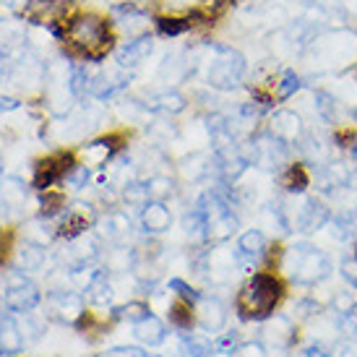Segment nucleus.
I'll return each mask as SVG.
<instances>
[{
	"instance_id": "obj_1",
	"label": "nucleus",
	"mask_w": 357,
	"mask_h": 357,
	"mask_svg": "<svg viewBox=\"0 0 357 357\" xmlns=\"http://www.w3.org/2000/svg\"><path fill=\"white\" fill-rule=\"evenodd\" d=\"M63 40H66V45L76 55L97 63V60L107 58L115 37L109 31V24L102 16H97V13H81V16H73L66 24Z\"/></svg>"
},
{
	"instance_id": "obj_2",
	"label": "nucleus",
	"mask_w": 357,
	"mask_h": 357,
	"mask_svg": "<svg viewBox=\"0 0 357 357\" xmlns=\"http://www.w3.org/2000/svg\"><path fill=\"white\" fill-rule=\"evenodd\" d=\"M284 298V284L271 271H258L238 295V316L243 321H266L274 316V307Z\"/></svg>"
},
{
	"instance_id": "obj_3",
	"label": "nucleus",
	"mask_w": 357,
	"mask_h": 357,
	"mask_svg": "<svg viewBox=\"0 0 357 357\" xmlns=\"http://www.w3.org/2000/svg\"><path fill=\"white\" fill-rule=\"evenodd\" d=\"M282 266H284V271H287L295 284H305V287L326 282L331 277V271H334L331 258L321 248L310 245V243H295L292 248L284 250Z\"/></svg>"
},
{
	"instance_id": "obj_4",
	"label": "nucleus",
	"mask_w": 357,
	"mask_h": 357,
	"mask_svg": "<svg viewBox=\"0 0 357 357\" xmlns=\"http://www.w3.org/2000/svg\"><path fill=\"white\" fill-rule=\"evenodd\" d=\"M248 76V63L238 50H232L227 45L214 47V60L206 70V81L211 89L217 91H232Z\"/></svg>"
},
{
	"instance_id": "obj_5",
	"label": "nucleus",
	"mask_w": 357,
	"mask_h": 357,
	"mask_svg": "<svg viewBox=\"0 0 357 357\" xmlns=\"http://www.w3.org/2000/svg\"><path fill=\"white\" fill-rule=\"evenodd\" d=\"M305 50L313 52L321 63H326L328 68L352 66V63H357V34L347 29L328 31V34L321 31Z\"/></svg>"
},
{
	"instance_id": "obj_6",
	"label": "nucleus",
	"mask_w": 357,
	"mask_h": 357,
	"mask_svg": "<svg viewBox=\"0 0 357 357\" xmlns=\"http://www.w3.org/2000/svg\"><path fill=\"white\" fill-rule=\"evenodd\" d=\"M76 167V159L70 151H55L50 157L40 159L34 165V178H31V185L37 190H50L55 183L68 178V172Z\"/></svg>"
},
{
	"instance_id": "obj_7",
	"label": "nucleus",
	"mask_w": 357,
	"mask_h": 357,
	"mask_svg": "<svg viewBox=\"0 0 357 357\" xmlns=\"http://www.w3.org/2000/svg\"><path fill=\"white\" fill-rule=\"evenodd\" d=\"M94 225H97V211H94V206L79 201V204H73L70 208L63 211L55 235L66 240H76V238H84Z\"/></svg>"
},
{
	"instance_id": "obj_8",
	"label": "nucleus",
	"mask_w": 357,
	"mask_h": 357,
	"mask_svg": "<svg viewBox=\"0 0 357 357\" xmlns=\"http://www.w3.org/2000/svg\"><path fill=\"white\" fill-rule=\"evenodd\" d=\"M40 287L24 274H10L8 284H6V305L13 313H29L40 305Z\"/></svg>"
},
{
	"instance_id": "obj_9",
	"label": "nucleus",
	"mask_w": 357,
	"mask_h": 357,
	"mask_svg": "<svg viewBox=\"0 0 357 357\" xmlns=\"http://www.w3.org/2000/svg\"><path fill=\"white\" fill-rule=\"evenodd\" d=\"M295 342V324L287 316H274L261 331V344L271 355H284Z\"/></svg>"
},
{
	"instance_id": "obj_10",
	"label": "nucleus",
	"mask_w": 357,
	"mask_h": 357,
	"mask_svg": "<svg viewBox=\"0 0 357 357\" xmlns=\"http://www.w3.org/2000/svg\"><path fill=\"white\" fill-rule=\"evenodd\" d=\"M266 130L271 136L287 141L289 146H295V144L303 139L305 126H303V118H300L298 112H292V109H277V112L271 115V120H268Z\"/></svg>"
},
{
	"instance_id": "obj_11",
	"label": "nucleus",
	"mask_w": 357,
	"mask_h": 357,
	"mask_svg": "<svg viewBox=\"0 0 357 357\" xmlns=\"http://www.w3.org/2000/svg\"><path fill=\"white\" fill-rule=\"evenodd\" d=\"M268 243L264 238L261 229H245L238 240V250H235V261H238L240 268H253L264 258Z\"/></svg>"
},
{
	"instance_id": "obj_12",
	"label": "nucleus",
	"mask_w": 357,
	"mask_h": 357,
	"mask_svg": "<svg viewBox=\"0 0 357 357\" xmlns=\"http://www.w3.org/2000/svg\"><path fill=\"white\" fill-rule=\"evenodd\" d=\"M151 50H154V37H151V34H139V37H133V40L126 42V45L118 50V55H115L118 68L120 70L139 68L141 63L151 55Z\"/></svg>"
},
{
	"instance_id": "obj_13",
	"label": "nucleus",
	"mask_w": 357,
	"mask_h": 357,
	"mask_svg": "<svg viewBox=\"0 0 357 357\" xmlns=\"http://www.w3.org/2000/svg\"><path fill=\"white\" fill-rule=\"evenodd\" d=\"M331 222V211L324 201L318 199H307L303 206H300L298 217H295V225H298L300 232H305V235H313L318 229H324Z\"/></svg>"
},
{
	"instance_id": "obj_14",
	"label": "nucleus",
	"mask_w": 357,
	"mask_h": 357,
	"mask_svg": "<svg viewBox=\"0 0 357 357\" xmlns=\"http://www.w3.org/2000/svg\"><path fill=\"white\" fill-rule=\"evenodd\" d=\"M130 217L123 211H107V217L97 219V238L118 245L130 235Z\"/></svg>"
},
{
	"instance_id": "obj_15",
	"label": "nucleus",
	"mask_w": 357,
	"mask_h": 357,
	"mask_svg": "<svg viewBox=\"0 0 357 357\" xmlns=\"http://www.w3.org/2000/svg\"><path fill=\"white\" fill-rule=\"evenodd\" d=\"M141 225L149 235H162L172 225V214L165 201H146L141 206Z\"/></svg>"
},
{
	"instance_id": "obj_16",
	"label": "nucleus",
	"mask_w": 357,
	"mask_h": 357,
	"mask_svg": "<svg viewBox=\"0 0 357 357\" xmlns=\"http://www.w3.org/2000/svg\"><path fill=\"white\" fill-rule=\"evenodd\" d=\"M201 21H208V16L204 10H193L183 19H178V16H159L154 24H157V31L162 37H180V34L193 29L196 24H201Z\"/></svg>"
},
{
	"instance_id": "obj_17",
	"label": "nucleus",
	"mask_w": 357,
	"mask_h": 357,
	"mask_svg": "<svg viewBox=\"0 0 357 357\" xmlns=\"http://www.w3.org/2000/svg\"><path fill=\"white\" fill-rule=\"evenodd\" d=\"M196 305H199V321L201 326H204V331L217 334L219 328L225 326V321H227V307H225V303L217 298H204L201 295V300Z\"/></svg>"
},
{
	"instance_id": "obj_18",
	"label": "nucleus",
	"mask_w": 357,
	"mask_h": 357,
	"mask_svg": "<svg viewBox=\"0 0 357 357\" xmlns=\"http://www.w3.org/2000/svg\"><path fill=\"white\" fill-rule=\"evenodd\" d=\"M86 307H84V300H81L79 292H58V295H52V313H58L60 321H66V324H76L81 318Z\"/></svg>"
},
{
	"instance_id": "obj_19",
	"label": "nucleus",
	"mask_w": 357,
	"mask_h": 357,
	"mask_svg": "<svg viewBox=\"0 0 357 357\" xmlns=\"http://www.w3.org/2000/svg\"><path fill=\"white\" fill-rule=\"evenodd\" d=\"M126 86H128V76L126 73H102V76L91 79L89 94L94 100H112Z\"/></svg>"
},
{
	"instance_id": "obj_20",
	"label": "nucleus",
	"mask_w": 357,
	"mask_h": 357,
	"mask_svg": "<svg viewBox=\"0 0 357 357\" xmlns=\"http://www.w3.org/2000/svg\"><path fill=\"white\" fill-rule=\"evenodd\" d=\"M24 349V334L21 326L10 316H0V355L10 357Z\"/></svg>"
},
{
	"instance_id": "obj_21",
	"label": "nucleus",
	"mask_w": 357,
	"mask_h": 357,
	"mask_svg": "<svg viewBox=\"0 0 357 357\" xmlns=\"http://www.w3.org/2000/svg\"><path fill=\"white\" fill-rule=\"evenodd\" d=\"M133 337L139 339L144 347H159L167 337V331H165V324L149 313L146 318H141L139 324H133Z\"/></svg>"
},
{
	"instance_id": "obj_22",
	"label": "nucleus",
	"mask_w": 357,
	"mask_h": 357,
	"mask_svg": "<svg viewBox=\"0 0 357 357\" xmlns=\"http://www.w3.org/2000/svg\"><path fill=\"white\" fill-rule=\"evenodd\" d=\"M180 172L188 180H201L208 178L214 172V154H206V151H193L190 157H185L180 162Z\"/></svg>"
},
{
	"instance_id": "obj_23",
	"label": "nucleus",
	"mask_w": 357,
	"mask_h": 357,
	"mask_svg": "<svg viewBox=\"0 0 357 357\" xmlns=\"http://www.w3.org/2000/svg\"><path fill=\"white\" fill-rule=\"evenodd\" d=\"M303 89V79H300V73L295 70H282L279 73V79L274 81V86H271V97L277 102H287L292 100L298 91Z\"/></svg>"
},
{
	"instance_id": "obj_24",
	"label": "nucleus",
	"mask_w": 357,
	"mask_h": 357,
	"mask_svg": "<svg viewBox=\"0 0 357 357\" xmlns=\"http://www.w3.org/2000/svg\"><path fill=\"white\" fill-rule=\"evenodd\" d=\"M282 188L287 193H303L305 188H310V172H307L305 165L289 162L284 172H282Z\"/></svg>"
},
{
	"instance_id": "obj_25",
	"label": "nucleus",
	"mask_w": 357,
	"mask_h": 357,
	"mask_svg": "<svg viewBox=\"0 0 357 357\" xmlns=\"http://www.w3.org/2000/svg\"><path fill=\"white\" fill-rule=\"evenodd\" d=\"M86 298L94 305H107L112 303V284L107 282V271H94L86 284Z\"/></svg>"
},
{
	"instance_id": "obj_26",
	"label": "nucleus",
	"mask_w": 357,
	"mask_h": 357,
	"mask_svg": "<svg viewBox=\"0 0 357 357\" xmlns=\"http://www.w3.org/2000/svg\"><path fill=\"white\" fill-rule=\"evenodd\" d=\"M183 229H185V235H188L193 243H206L208 240V222L199 206H193L188 214L183 217Z\"/></svg>"
},
{
	"instance_id": "obj_27",
	"label": "nucleus",
	"mask_w": 357,
	"mask_h": 357,
	"mask_svg": "<svg viewBox=\"0 0 357 357\" xmlns=\"http://www.w3.org/2000/svg\"><path fill=\"white\" fill-rule=\"evenodd\" d=\"M185 105H188V100L180 91H162V94H154L149 100V107L159 109L165 115H178V112L185 109Z\"/></svg>"
},
{
	"instance_id": "obj_28",
	"label": "nucleus",
	"mask_w": 357,
	"mask_h": 357,
	"mask_svg": "<svg viewBox=\"0 0 357 357\" xmlns=\"http://www.w3.org/2000/svg\"><path fill=\"white\" fill-rule=\"evenodd\" d=\"M211 352H217V349L206 337L190 334V331L183 334V342H180V355L183 357H211Z\"/></svg>"
},
{
	"instance_id": "obj_29",
	"label": "nucleus",
	"mask_w": 357,
	"mask_h": 357,
	"mask_svg": "<svg viewBox=\"0 0 357 357\" xmlns=\"http://www.w3.org/2000/svg\"><path fill=\"white\" fill-rule=\"evenodd\" d=\"M105 264H107L109 271H128V268L136 266V250L126 248L123 243H118L115 248L107 250V256H105Z\"/></svg>"
},
{
	"instance_id": "obj_30",
	"label": "nucleus",
	"mask_w": 357,
	"mask_h": 357,
	"mask_svg": "<svg viewBox=\"0 0 357 357\" xmlns=\"http://www.w3.org/2000/svg\"><path fill=\"white\" fill-rule=\"evenodd\" d=\"M169 324L178 328V331H183V334L193 331V324H196L193 305H190V303H185V300L172 303V305H169Z\"/></svg>"
},
{
	"instance_id": "obj_31",
	"label": "nucleus",
	"mask_w": 357,
	"mask_h": 357,
	"mask_svg": "<svg viewBox=\"0 0 357 357\" xmlns=\"http://www.w3.org/2000/svg\"><path fill=\"white\" fill-rule=\"evenodd\" d=\"M313 105H316V115L324 120V123H328V126H334V123H337V112H339L337 105L339 102L331 91L318 89L316 94H313Z\"/></svg>"
},
{
	"instance_id": "obj_32",
	"label": "nucleus",
	"mask_w": 357,
	"mask_h": 357,
	"mask_svg": "<svg viewBox=\"0 0 357 357\" xmlns=\"http://www.w3.org/2000/svg\"><path fill=\"white\" fill-rule=\"evenodd\" d=\"M45 266V245H37V243H24L19 248V268L24 271H40Z\"/></svg>"
},
{
	"instance_id": "obj_33",
	"label": "nucleus",
	"mask_w": 357,
	"mask_h": 357,
	"mask_svg": "<svg viewBox=\"0 0 357 357\" xmlns=\"http://www.w3.org/2000/svg\"><path fill=\"white\" fill-rule=\"evenodd\" d=\"M331 232L337 240H352L357 235V211H342L337 219H331Z\"/></svg>"
},
{
	"instance_id": "obj_34",
	"label": "nucleus",
	"mask_w": 357,
	"mask_h": 357,
	"mask_svg": "<svg viewBox=\"0 0 357 357\" xmlns=\"http://www.w3.org/2000/svg\"><path fill=\"white\" fill-rule=\"evenodd\" d=\"M146 190H149V201H165L167 196H172L175 180L169 178V175H151L146 180Z\"/></svg>"
},
{
	"instance_id": "obj_35",
	"label": "nucleus",
	"mask_w": 357,
	"mask_h": 357,
	"mask_svg": "<svg viewBox=\"0 0 357 357\" xmlns=\"http://www.w3.org/2000/svg\"><path fill=\"white\" fill-rule=\"evenodd\" d=\"M89 86H91L89 70L84 68V66H73V68H70V79H68L70 94H73V97H84V94H89Z\"/></svg>"
},
{
	"instance_id": "obj_36",
	"label": "nucleus",
	"mask_w": 357,
	"mask_h": 357,
	"mask_svg": "<svg viewBox=\"0 0 357 357\" xmlns=\"http://www.w3.org/2000/svg\"><path fill=\"white\" fill-rule=\"evenodd\" d=\"M151 310L146 303H128V305H120L112 310V318L115 321H130V324H139L141 318H146Z\"/></svg>"
},
{
	"instance_id": "obj_37",
	"label": "nucleus",
	"mask_w": 357,
	"mask_h": 357,
	"mask_svg": "<svg viewBox=\"0 0 357 357\" xmlns=\"http://www.w3.org/2000/svg\"><path fill=\"white\" fill-rule=\"evenodd\" d=\"M66 208V196L58 193V190H42V217H55Z\"/></svg>"
},
{
	"instance_id": "obj_38",
	"label": "nucleus",
	"mask_w": 357,
	"mask_h": 357,
	"mask_svg": "<svg viewBox=\"0 0 357 357\" xmlns=\"http://www.w3.org/2000/svg\"><path fill=\"white\" fill-rule=\"evenodd\" d=\"M149 10L144 8V6H139V3H118V6H112V16H118L120 21H139L144 19Z\"/></svg>"
},
{
	"instance_id": "obj_39",
	"label": "nucleus",
	"mask_w": 357,
	"mask_h": 357,
	"mask_svg": "<svg viewBox=\"0 0 357 357\" xmlns=\"http://www.w3.org/2000/svg\"><path fill=\"white\" fill-rule=\"evenodd\" d=\"M169 289H172V292H175L180 300L190 303V305H196V303L201 300V292H196V289L190 287L188 282H183V279H178V277L169 279Z\"/></svg>"
},
{
	"instance_id": "obj_40",
	"label": "nucleus",
	"mask_w": 357,
	"mask_h": 357,
	"mask_svg": "<svg viewBox=\"0 0 357 357\" xmlns=\"http://www.w3.org/2000/svg\"><path fill=\"white\" fill-rule=\"evenodd\" d=\"M123 199L128 204H136V206H144L149 201V190H146V183H130L123 190Z\"/></svg>"
},
{
	"instance_id": "obj_41",
	"label": "nucleus",
	"mask_w": 357,
	"mask_h": 357,
	"mask_svg": "<svg viewBox=\"0 0 357 357\" xmlns=\"http://www.w3.org/2000/svg\"><path fill=\"white\" fill-rule=\"evenodd\" d=\"M334 310H337V316L352 313V310H357V298L352 295V292H337V298H334Z\"/></svg>"
},
{
	"instance_id": "obj_42",
	"label": "nucleus",
	"mask_w": 357,
	"mask_h": 357,
	"mask_svg": "<svg viewBox=\"0 0 357 357\" xmlns=\"http://www.w3.org/2000/svg\"><path fill=\"white\" fill-rule=\"evenodd\" d=\"M199 3H201V10H204L208 19H211V16H219V13H225V10H227L229 6L235 3V0H199Z\"/></svg>"
},
{
	"instance_id": "obj_43",
	"label": "nucleus",
	"mask_w": 357,
	"mask_h": 357,
	"mask_svg": "<svg viewBox=\"0 0 357 357\" xmlns=\"http://www.w3.org/2000/svg\"><path fill=\"white\" fill-rule=\"evenodd\" d=\"M66 180H68L73 188H84V185L89 183V165H76V167L68 172Z\"/></svg>"
},
{
	"instance_id": "obj_44",
	"label": "nucleus",
	"mask_w": 357,
	"mask_h": 357,
	"mask_svg": "<svg viewBox=\"0 0 357 357\" xmlns=\"http://www.w3.org/2000/svg\"><path fill=\"white\" fill-rule=\"evenodd\" d=\"M10 248H13V232L10 229H0V266L8 261Z\"/></svg>"
},
{
	"instance_id": "obj_45",
	"label": "nucleus",
	"mask_w": 357,
	"mask_h": 357,
	"mask_svg": "<svg viewBox=\"0 0 357 357\" xmlns=\"http://www.w3.org/2000/svg\"><path fill=\"white\" fill-rule=\"evenodd\" d=\"M235 347H238V331H229V334H225V337H219L217 342H214V349H217V352H232Z\"/></svg>"
},
{
	"instance_id": "obj_46",
	"label": "nucleus",
	"mask_w": 357,
	"mask_h": 357,
	"mask_svg": "<svg viewBox=\"0 0 357 357\" xmlns=\"http://www.w3.org/2000/svg\"><path fill=\"white\" fill-rule=\"evenodd\" d=\"M235 357H266V349L261 342H250V344H243Z\"/></svg>"
},
{
	"instance_id": "obj_47",
	"label": "nucleus",
	"mask_w": 357,
	"mask_h": 357,
	"mask_svg": "<svg viewBox=\"0 0 357 357\" xmlns=\"http://www.w3.org/2000/svg\"><path fill=\"white\" fill-rule=\"evenodd\" d=\"M331 357H357V342H342V344H337Z\"/></svg>"
},
{
	"instance_id": "obj_48",
	"label": "nucleus",
	"mask_w": 357,
	"mask_h": 357,
	"mask_svg": "<svg viewBox=\"0 0 357 357\" xmlns=\"http://www.w3.org/2000/svg\"><path fill=\"white\" fill-rule=\"evenodd\" d=\"M292 310H295L298 316H310V313H316V310H318V305L313 303V300H303V303H298Z\"/></svg>"
},
{
	"instance_id": "obj_49",
	"label": "nucleus",
	"mask_w": 357,
	"mask_h": 357,
	"mask_svg": "<svg viewBox=\"0 0 357 357\" xmlns=\"http://www.w3.org/2000/svg\"><path fill=\"white\" fill-rule=\"evenodd\" d=\"M298 357H331V355H328V352L324 347H321V344H310V347L300 349Z\"/></svg>"
},
{
	"instance_id": "obj_50",
	"label": "nucleus",
	"mask_w": 357,
	"mask_h": 357,
	"mask_svg": "<svg viewBox=\"0 0 357 357\" xmlns=\"http://www.w3.org/2000/svg\"><path fill=\"white\" fill-rule=\"evenodd\" d=\"M112 355H123V357H149L144 349L139 347H118V349H112Z\"/></svg>"
},
{
	"instance_id": "obj_51",
	"label": "nucleus",
	"mask_w": 357,
	"mask_h": 357,
	"mask_svg": "<svg viewBox=\"0 0 357 357\" xmlns=\"http://www.w3.org/2000/svg\"><path fill=\"white\" fill-rule=\"evenodd\" d=\"M339 3H342L344 13H349V16H357V0H339Z\"/></svg>"
},
{
	"instance_id": "obj_52",
	"label": "nucleus",
	"mask_w": 357,
	"mask_h": 357,
	"mask_svg": "<svg viewBox=\"0 0 357 357\" xmlns=\"http://www.w3.org/2000/svg\"><path fill=\"white\" fill-rule=\"evenodd\" d=\"M349 154H352V159H357V136H355V141L349 144Z\"/></svg>"
},
{
	"instance_id": "obj_53",
	"label": "nucleus",
	"mask_w": 357,
	"mask_h": 357,
	"mask_svg": "<svg viewBox=\"0 0 357 357\" xmlns=\"http://www.w3.org/2000/svg\"><path fill=\"white\" fill-rule=\"evenodd\" d=\"M310 3H316V6H324V3H326V0H310Z\"/></svg>"
},
{
	"instance_id": "obj_54",
	"label": "nucleus",
	"mask_w": 357,
	"mask_h": 357,
	"mask_svg": "<svg viewBox=\"0 0 357 357\" xmlns=\"http://www.w3.org/2000/svg\"><path fill=\"white\" fill-rule=\"evenodd\" d=\"M0 310H3V300H0ZM0 316H3V313H0Z\"/></svg>"
},
{
	"instance_id": "obj_55",
	"label": "nucleus",
	"mask_w": 357,
	"mask_h": 357,
	"mask_svg": "<svg viewBox=\"0 0 357 357\" xmlns=\"http://www.w3.org/2000/svg\"><path fill=\"white\" fill-rule=\"evenodd\" d=\"M0 178H3V165H0Z\"/></svg>"
}]
</instances>
